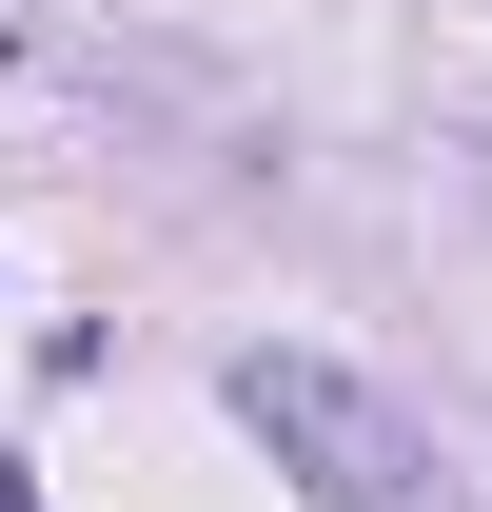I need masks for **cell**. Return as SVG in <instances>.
<instances>
[{"label": "cell", "instance_id": "obj_1", "mask_svg": "<svg viewBox=\"0 0 492 512\" xmlns=\"http://www.w3.org/2000/svg\"><path fill=\"white\" fill-rule=\"evenodd\" d=\"M217 394H237V434L276 453L315 512H414V493H433V434H414L374 375H335V355H237Z\"/></svg>", "mask_w": 492, "mask_h": 512}, {"label": "cell", "instance_id": "obj_2", "mask_svg": "<svg viewBox=\"0 0 492 512\" xmlns=\"http://www.w3.org/2000/svg\"><path fill=\"white\" fill-rule=\"evenodd\" d=\"M0 512H40V493H20V473H0Z\"/></svg>", "mask_w": 492, "mask_h": 512}]
</instances>
